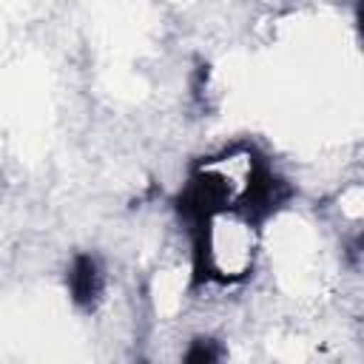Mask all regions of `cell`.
Wrapping results in <instances>:
<instances>
[{
	"label": "cell",
	"instance_id": "6da1fadb",
	"mask_svg": "<svg viewBox=\"0 0 364 364\" xmlns=\"http://www.w3.org/2000/svg\"><path fill=\"white\" fill-rule=\"evenodd\" d=\"M293 199V188L290 182L273 171V165L267 162V156H262L259 151L247 148V176H245V188L233 196L230 213L245 225L259 230L270 216H276L287 202Z\"/></svg>",
	"mask_w": 364,
	"mask_h": 364
},
{
	"label": "cell",
	"instance_id": "7a4b0ae2",
	"mask_svg": "<svg viewBox=\"0 0 364 364\" xmlns=\"http://www.w3.org/2000/svg\"><path fill=\"white\" fill-rule=\"evenodd\" d=\"M65 287H68V296L71 301L91 313L100 299H102V287H105V273H102V264L97 256L91 253H80L71 259L68 264V273H65Z\"/></svg>",
	"mask_w": 364,
	"mask_h": 364
},
{
	"label": "cell",
	"instance_id": "3957f363",
	"mask_svg": "<svg viewBox=\"0 0 364 364\" xmlns=\"http://www.w3.org/2000/svg\"><path fill=\"white\" fill-rule=\"evenodd\" d=\"M225 355V350L219 347V341H213V338H193L191 341V347H188V353H185V361L188 364H202V361H219Z\"/></svg>",
	"mask_w": 364,
	"mask_h": 364
}]
</instances>
